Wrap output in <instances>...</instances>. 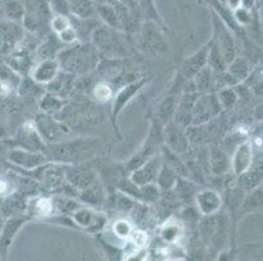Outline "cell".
<instances>
[{"label": "cell", "mask_w": 263, "mask_h": 261, "mask_svg": "<svg viewBox=\"0 0 263 261\" xmlns=\"http://www.w3.org/2000/svg\"><path fill=\"white\" fill-rule=\"evenodd\" d=\"M104 152V143L96 137H83L75 140L50 144L46 155L51 162L62 165H80L89 162Z\"/></svg>", "instance_id": "obj_1"}, {"label": "cell", "mask_w": 263, "mask_h": 261, "mask_svg": "<svg viewBox=\"0 0 263 261\" xmlns=\"http://www.w3.org/2000/svg\"><path fill=\"white\" fill-rule=\"evenodd\" d=\"M57 59L62 71L75 77H84L97 68L101 54L92 42H75L64 46Z\"/></svg>", "instance_id": "obj_2"}, {"label": "cell", "mask_w": 263, "mask_h": 261, "mask_svg": "<svg viewBox=\"0 0 263 261\" xmlns=\"http://www.w3.org/2000/svg\"><path fill=\"white\" fill-rule=\"evenodd\" d=\"M128 35L130 34L127 33L111 29L101 23L95 29L90 42L99 49L100 54L106 56V59H122L127 56L130 51Z\"/></svg>", "instance_id": "obj_3"}, {"label": "cell", "mask_w": 263, "mask_h": 261, "mask_svg": "<svg viewBox=\"0 0 263 261\" xmlns=\"http://www.w3.org/2000/svg\"><path fill=\"white\" fill-rule=\"evenodd\" d=\"M23 25L25 30L34 35H46L50 30L52 11L47 0H26Z\"/></svg>", "instance_id": "obj_4"}, {"label": "cell", "mask_w": 263, "mask_h": 261, "mask_svg": "<svg viewBox=\"0 0 263 261\" xmlns=\"http://www.w3.org/2000/svg\"><path fill=\"white\" fill-rule=\"evenodd\" d=\"M161 26L155 21H142L136 32L138 46L144 54L161 55L169 51V43L164 37Z\"/></svg>", "instance_id": "obj_5"}, {"label": "cell", "mask_w": 263, "mask_h": 261, "mask_svg": "<svg viewBox=\"0 0 263 261\" xmlns=\"http://www.w3.org/2000/svg\"><path fill=\"white\" fill-rule=\"evenodd\" d=\"M212 12L211 24H212V37L211 42L221 56L224 57L227 66L237 56V46H236V39L233 37L232 29L221 20L219 14L215 11Z\"/></svg>", "instance_id": "obj_6"}, {"label": "cell", "mask_w": 263, "mask_h": 261, "mask_svg": "<svg viewBox=\"0 0 263 261\" xmlns=\"http://www.w3.org/2000/svg\"><path fill=\"white\" fill-rule=\"evenodd\" d=\"M223 111L217 101L216 93H204L199 94L194 102L193 110H191V124L190 126H200L207 124L211 121L216 119Z\"/></svg>", "instance_id": "obj_7"}, {"label": "cell", "mask_w": 263, "mask_h": 261, "mask_svg": "<svg viewBox=\"0 0 263 261\" xmlns=\"http://www.w3.org/2000/svg\"><path fill=\"white\" fill-rule=\"evenodd\" d=\"M34 124L46 145L63 141L67 136L70 135V129L63 122L55 118V115L46 114L44 111L40 112L35 116Z\"/></svg>", "instance_id": "obj_8"}, {"label": "cell", "mask_w": 263, "mask_h": 261, "mask_svg": "<svg viewBox=\"0 0 263 261\" xmlns=\"http://www.w3.org/2000/svg\"><path fill=\"white\" fill-rule=\"evenodd\" d=\"M25 28L23 23L12 21L9 18L0 20V55L8 56L25 38Z\"/></svg>", "instance_id": "obj_9"}, {"label": "cell", "mask_w": 263, "mask_h": 261, "mask_svg": "<svg viewBox=\"0 0 263 261\" xmlns=\"http://www.w3.org/2000/svg\"><path fill=\"white\" fill-rule=\"evenodd\" d=\"M149 83V78L148 77H140L135 81H131V83L126 84V85L121 86V89L114 94L113 99H111V122L113 124H117L119 115L122 114V111L124 110V107L127 106L131 102L134 97L139 94L144 86Z\"/></svg>", "instance_id": "obj_10"}, {"label": "cell", "mask_w": 263, "mask_h": 261, "mask_svg": "<svg viewBox=\"0 0 263 261\" xmlns=\"http://www.w3.org/2000/svg\"><path fill=\"white\" fill-rule=\"evenodd\" d=\"M162 145L179 155L187 154L190 150V140L186 133V128L176 122H169L162 128Z\"/></svg>", "instance_id": "obj_11"}, {"label": "cell", "mask_w": 263, "mask_h": 261, "mask_svg": "<svg viewBox=\"0 0 263 261\" xmlns=\"http://www.w3.org/2000/svg\"><path fill=\"white\" fill-rule=\"evenodd\" d=\"M29 219L30 217L26 213L11 215V217L4 219L3 227L0 231V260L7 258L18 231L25 226V224Z\"/></svg>", "instance_id": "obj_12"}, {"label": "cell", "mask_w": 263, "mask_h": 261, "mask_svg": "<svg viewBox=\"0 0 263 261\" xmlns=\"http://www.w3.org/2000/svg\"><path fill=\"white\" fill-rule=\"evenodd\" d=\"M63 166L66 182L79 192L87 190L100 182L99 174L90 167L84 166V164L63 165Z\"/></svg>", "instance_id": "obj_13"}, {"label": "cell", "mask_w": 263, "mask_h": 261, "mask_svg": "<svg viewBox=\"0 0 263 261\" xmlns=\"http://www.w3.org/2000/svg\"><path fill=\"white\" fill-rule=\"evenodd\" d=\"M71 219L75 226L87 230L88 233L99 234L106 226V215L101 212H97L90 207H80L71 214Z\"/></svg>", "instance_id": "obj_14"}, {"label": "cell", "mask_w": 263, "mask_h": 261, "mask_svg": "<svg viewBox=\"0 0 263 261\" xmlns=\"http://www.w3.org/2000/svg\"><path fill=\"white\" fill-rule=\"evenodd\" d=\"M12 145L15 148H21L26 150H34V152L46 153V143L41 137L40 132L37 131L34 122H28L24 124L12 140Z\"/></svg>", "instance_id": "obj_15"}, {"label": "cell", "mask_w": 263, "mask_h": 261, "mask_svg": "<svg viewBox=\"0 0 263 261\" xmlns=\"http://www.w3.org/2000/svg\"><path fill=\"white\" fill-rule=\"evenodd\" d=\"M161 152V150H160ZM162 166L161 153H157L154 157H151L148 161L136 167L135 170L128 174L131 180L138 186H144V184L156 183V179L159 176V172Z\"/></svg>", "instance_id": "obj_16"}, {"label": "cell", "mask_w": 263, "mask_h": 261, "mask_svg": "<svg viewBox=\"0 0 263 261\" xmlns=\"http://www.w3.org/2000/svg\"><path fill=\"white\" fill-rule=\"evenodd\" d=\"M8 159L18 169L23 170H34L47 162H51L47 158L46 153L21 149V148H13L9 152Z\"/></svg>", "instance_id": "obj_17"}, {"label": "cell", "mask_w": 263, "mask_h": 261, "mask_svg": "<svg viewBox=\"0 0 263 261\" xmlns=\"http://www.w3.org/2000/svg\"><path fill=\"white\" fill-rule=\"evenodd\" d=\"M223 196L220 195L219 191L212 188L199 190L194 198V204L200 215L216 214L223 208Z\"/></svg>", "instance_id": "obj_18"}, {"label": "cell", "mask_w": 263, "mask_h": 261, "mask_svg": "<svg viewBox=\"0 0 263 261\" xmlns=\"http://www.w3.org/2000/svg\"><path fill=\"white\" fill-rule=\"evenodd\" d=\"M210 49H211V39L205 43V45H203L198 51H195L190 56L183 59L182 64H181V68H179V73H181V76L183 78L190 81L203 67L207 66Z\"/></svg>", "instance_id": "obj_19"}, {"label": "cell", "mask_w": 263, "mask_h": 261, "mask_svg": "<svg viewBox=\"0 0 263 261\" xmlns=\"http://www.w3.org/2000/svg\"><path fill=\"white\" fill-rule=\"evenodd\" d=\"M262 209H263V187L262 184H260V186L254 187V188H252V190L246 191L242 200H241L240 205H238L237 209L234 210L233 214L236 215V219L240 221V219L245 218L246 215L257 213Z\"/></svg>", "instance_id": "obj_20"}, {"label": "cell", "mask_w": 263, "mask_h": 261, "mask_svg": "<svg viewBox=\"0 0 263 261\" xmlns=\"http://www.w3.org/2000/svg\"><path fill=\"white\" fill-rule=\"evenodd\" d=\"M254 161V149L250 141H243L240 145H237L233 155L231 158L232 172L236 178L241 176L243 172L249 170Z\"/></svg>", "instance_id": "obj_21"}, {"label": "cell", "mask_w": 263, "mask_h": 261, "mask_svg": "<svg viewBox=\"0 0 263 261\" xmlns=\"http://www.w3.org/2000/svg\"><path fill=\"white\" fill-rule=\"evenodd\" d=\"M61 72V66L57 57L38 61L30 69V78L40 85H47L51 83Z\"/></svg>", "instance_id": "obj_22"}, {"label": "cell", "mask_w": 263, "mask_h": 261, "mask_svg": "<svg viewBox=\"0 0 263 261\" xmlns=\"http://www.w3.org/2000/svg\"><path fill=\"white\" fill-rule=\"evenodd\" d=\"M209 170L216 176H224L232 171L231 157L220 147L209 148Z\"/></svg>", "instance_id": "obj_23"}, {"label": "cell", "mask_w": 263, "mask_h": 261, "mask_svg": "<svg viewBox=\"0 0 263 261\" xmlns=\"http://www.w3.org/2000/svg\"><path fill=\"white\" fill-rule=\"evenodd\" d=\"M26 214L29 217L46 218L55 214L54 200L51 196H32L28 200L26 205Z\"/></svg>", "instance_id": "obj_24"}, {"label": "cell", "mask_w": 263, "mask_h": 261, "mask_svg": "<svg viewBox=\"0 0 263 261\" xmlns=\"http://www.w3.org/2000/svg\"><path fill=\"white\" fill-rule=\"evenodd\" d=\"M28 200L29 198H26L24 192H16V191H13L11 195L2 198V203H0V214L3 215L4 218H8L11 215L26 213Z\"/></svg>", "instance_id": "obj_25"}, {"label": "cell", "mask_w": 263, "mask_h": 261, "mask_svg": "<svg viewBox=\"0 0 263 261\" xmlns=\"http://www.w3.org/2000/svg\"><path fill=\"white\" fill-rule=\"evenodd\" d=\"M160 236L166 244H178L185 236V226L174 217H168L164 224L160 225Z\"/></svg>", "instance_id": "obj_26"}, {"label": "cell", "mask_w": 263, "mask_h": 261, "mask_svg": "<svg viewBox=\"0 0 263 261\" xmlns=\"http://www.w3.org/2000/svg\"><path fill=\"white\" fill-rule=\"evenodd\" d=\"M178 98H179L178 93L171 92L166 97L162 98L159 104H157L154 116L162 124V126L168 124L169 122L174 121V115H176Z\"/></svg>", "instance_id": "obj_27"}, {"label": "cell", "mask_w": 263, "mask_h": 261, "mask_svg": "<svg viewBox=\"0 0 263 261\" xmlns=\"http://www.w3.org/2000/svg\"><path fill=\"white\" fill-rule=\"evenodd\" d=\"M172 191H173L174 196H176L179 203H182L185 205H190V203H194L195 195L199 191V184L189 178L178 176L176 186H174Z\"/></svg>", "instance_id": "obj_28"}, {"label": "cell", "mask_w": 263, "mask_h": 261, "mask_svg": "<svg viewBox=\"0 0 263 261\" xmlns=\"http://www.w3.org/2000/svg\"><path fill=\"white\" fill-rule=\"evenodd\" d=\"M238 179H240V186L245 191L260 186L263 182V157H254L252 166L249 167L248 171L243 172L242 175L238 176Z\"/></svg>", "instance_id": "obj_29"}, {"label": "cell", "mask_w": 263, "mask_h": 261, "mask_svg": "<svg viewBox=\"0 0 263 261\" xmlns=\"http://www.w3.org/2000/svg\"><path fill=\"white\" fill-rule=\"evenodd\" d=\"M194 88L199 94L216 92V73L210 66H205L191 78Z\"/></svg>", "instance_id": "obj_30"}, {"label": "cell", "mask_w": 263, "mask_h": 261, "mask_svg": "<svg viewBox=\"0 0 263 261\" xmlns=\"http://www.w3.org/2000/svg\"><path fill=\"white\" fill-rule=\"evenodd\" d=\"M75 76L62 71L58 73V76L46 85L47 92L52 94L58 95V97L66 99V97L72 92L73 86H75Z\"/></svg>", "instance_id": "obj_31"}, {"label": "cell", "mask_w": 263, "mask_h": 261, "mask_svg": "<svg viewBox=\"0 0 263 261\" xmlns=\"http://www.w3.org/2000/svg\"><path fill=\"white\" fill-rule=\"evenodd\" d=\"M63 47L64 45L59 41L57 34L45 35V39L38 45L35 50V57H38V61L57 57Z\"/></svg>", "instance_id": "obj_32"}, {"label": "cell", "mask_w": 263, "mask_h": 261, "mask_svg": "<svg viewBox=\"0 0 263 261\" xmlns=\"http://www.w3.org/2000/svg\"><path fill=\"white\" fill-rule=\"evenodd\" d=\"M78 198L81 203L87 204L88 207L99 208L101 205L106 204V192H105L101 182H99V183L89 187L87 190L80 191L78 195Z\"/></svg>", "instance_id": "obj_33"}, {"label": "cell", "mask_w": 263, "mask_h": 261, "mask_svg": "<svg viewBox=\"0 0 263 261\" xmlns=\"http://www.w3.org/2000/svg\"><path fill=\"white\" fill-rule=\"evenodd\" d=\"M70 16L78 18H93L96 16L95 0H68Z\"/></svg>", "instance_id": "obj_34"}, {"label": "cell", "mask_w": 263, "mask_h": 261, "mask_svg": "<svg viewBox=\"0 0 263 261\" xmlns=\"http://www.w3.org/2000/svg\"><path fill=\"white\" fill-rule=\"evenodd\" d=\"M227 71L233 76L238 83H242L246 78H249L250 73H252V67L246 57L243 56H236L231 63L227 66Z\"/></svg>", "instance_id": "obj_35"}, {"label": "cell", "mask_w": 263, "mask_h": 261, "mask_svg": "<svg viewBox=\"0 0 263 261\" xmlns=\"http://www.w3.org/2000/svg\"><path fill=\"white\" fill-rule=\"evenodd\" d=\"M138 4H139V12L142 21H155L162 29L166 30V25L162 21V18L160 17L159 11H157L156 6H155V0H138Z\"/></svg>", "instance_id": "obj_36"}, {"label": "cell", "mask_w": 263, "mask_h": 261, "mask_svg": "<svg viewBox=\"0 0 263 261\" xmlns=\"http://www.w3.org/2000/svg\"><path fill=\"white\" fill-rule=\"evenodd\" d=\"M40 106L41 110L44 112H46V114L58 115L59 112H61V110L66 106V102H64L63 98L47 92L41 97Z\"/></svg>", "instance_id": "obj_37"}, {"label": "cell", "mask_w": 263, "mask_h": 261, "mask_svg": "<svg viewBox=\"0 0 263 261\" xmlns=\"http://www.w3.org/2000/svg\"><path fill=\"white\" fill-rule=\"evenodd\" d=\"M177 179H178V175H177L176 172L162 162L161 170H160L159 176L156 179V184L160 188V191L165 192V191L173 190L177 183Z\"/></svg>", "instance_id": "obj_38"}, {"label": "cell", "mask_w": 263, "mask_h": 261, "mask_svg": "<svg viewBox=\"0 0 263 261\" xmlns=\"http://www.w3.org/2000/svg\"><path fill=\"white\" fill-rule=\"evenodd\" d=\"M161 196V191L157 187L156 183L144 184V186H139V196H138V201L145 205H156L157 201L160 200Z\"/></svg>", "instance_id": "obj_39"}, {"label": "cell", "mask_w": 263, "mask_h": 261, "mask_svg": "<svg viewBox=\"0 0 263 261\" xmlns=\"http://www.w3.org/2000/svg\"><path fill=\"white\" fill-rule=\"evenodd\" d=\"M215 93H216L217 101H219L220 107H221L223 111L233 109L234 105L237 104L238 93L237 90L234 89V86H226V88L216 90Z\"/></svg>", "instance_id": "obj_40"}, {"label": "cell", "mask_w": 263, "mask_h": 261, "mask_svg": "<svg viewBox=\"0 0 263 261\" xmlns=\"http://www.w3.org/2000/svg\"><path fill=\"white\" fill-rule=\"evenodd\" d=\"M109 227L114 233V235L123 242L128 240L131 233H133L134 229H135L134 222L130 221L128 218H123V217H122V218H117Z\"/></svg>", "instance_id": "obj_41"}, {"label": "cell", "mask_w": 263, "mask_h": 261, "mask_svg": "<svg viewBox=\"0 0 263 261\" xmlns=\"http://www.w3.org/2000/svg\"><path fill=\"white\" fill-rule=\"evenodd\" d=\"M93 98H95L97 102H101V104H107V102H111L114 97V89L113 86L110 85L106 81H100V83L96 84L93 86Z\"/></svg>", "instance_id": "obj_42"}, {"label": "cell", "mask_w": 263, "mask_h": 261, "mask_svg": "<svg viewBox=\"0 0 263 261\" xmlns=\"http://www.w3.org/2000/svg\"><path fill=\"white\" fill-rule=\"evenodd\" d=\"M24 11H25V4L21 0H11L4 6V14L6 18H9L12 21L23 23Z\"/></svg>", "instance_id": "obj_43"}, {"label": "cell", "mask_w": 263, "mask_h": 261, "mask_svg": "<svg viewBox=\"0 0 263 261\" xmlns=\"http://www.w3.org/2000/svg\"><path fill=\"white\" fill-rule=\"evenodd\" d=\"M148 243H149V235H148L147 230L142 229V227H138V229L135 227L127 240V244H130L135 250L147 248Z\"/></svg>", "instance_id": "obj_44"}, {"label": "cell", "mask_w": 263, "mask_h": 261, "mask_svg": "<svg viewBox=\"0 0 263 261\" xmlns=\"http://www.w3.org/2000/svg\"><path fill=\"white\" fill-rule=\"evenodd\" d=\"M72 25L70 14H52L51 21H50V30L54 34H59L67 28Z\"/></svg>", "instance_id": "obj_45"}, {"label": "cell", "mask_w": 263, "mask_h": 261, "mask_svg": "<svg viewBox=\"0 0 263 261\" xmlns=\"http://www.w3.org/2000/svg\"><path fill=\"white\" fill-rule=\"evenodd\" d=\"M233 18L238 26H249L252 24V9L238 7L233 11Z\"/></svg>", "instance_id": "obj_46"}, {"label": "cell", "mask_w": 263, "mask_h": 261, "mask_svg": "<svg viewBox=\"0 0 263 261\" xmlns=\"http://www.w3.org/2000/svg\"><path fill=\"white\" fill-rule=\"evenodd\" d=\"M58 35L59 41L63 43L64 46H68V45H72V43L79 42V37H78V33H76V29L73 28L72 25L70 28H67L66 30H63L62 33H59Z\"/></svg>", "instance_id": "obj_47"}, {"label": "cell", "mask_w": 263, "mask_h": 261, "mask_svg": "<svg viewBox=\"0 0 263 261\" xmlns=\"http://www.w3.org/2000/svg\"><path fill=\"white\" fill-rule=\"evenodd\" d=\"M47 3L54 14H70L68 0H49Z\"/></svg>", "instance_id": "obj_48"}, {"label": "cell", "mask_w": 263, "mask_h": 261, "mask_svg": "<svg viewBox=\"0 0 263 261\" xmlns=\"http://www.w3.org/2000/svg\"><path fill=\"white\" fill-rule=\"evenodd\" d=\"M13 184L9 179L0 178V198L7 197L8 195H11L13 192Z\"/></svg>", "instance_id": "obj_49"}, {"label": "cell", "mask_w": 263, "mask_h": 261, "mask_svg": "<svg viewBox=\"0 0 263 261\" xmlns=\"http://www.w3.org/2000/svg\"><path fill=\"white\" fill-rule=\"evenodd\" d=\"M252 90L257 97L263 98V81H258V83L253 84Z\"/></svg>", "instance_id": "obj_50"}, {"label": "cell", "mask_w": 263, "mask_h": 261, "mask_svg": "<svg viewBox=\"0 0 263 261\" xmlns=\"http://www.w3.org/2000/svg\"><path fill=\"white\" fill-rule=\"evenodd\" d=\"M254 118L257 121H263V104L255 107L254 110Z\"/></svg>", "instance_id": "obj_51"}, {"label": "cell", "mask_w": 263, "mask_h": 261, "mask_svg": "<svg viewBox=\"0 0 263 261\" xmlns=\"http://www.w3.org/2000/svg\"><path fill=\"white\" fill-rule=\"evenodd\" d=\"M257 3V0H241V7L243 8H248V9H252L253 7L255 6Z\"/></svg>", "instance_id": "obj_52"}, {"label": "cell", "mask_w": 263, "mask_h": 261, "mask_svg": "<svg viewBox=\"0 0 263 261\" xmlns=\"http://www.w3.org/2000/svg\"><path fill=\"white\" fill-rule=\"evenodd\" d=\"M4 217L2 214H0V231H2V227H3V224H4Z\"/></svg>", "instance_id": "obj_53"}, {"label": "cell", "mask_w": 263, "mask_h": 261, "mask_svg": "<svg viewBox=\"0 0 263 261\" xmlns=\"http://www.w3.org/2000/svg\"><path fill=\"white\" fill-rule=\"evenodd\" d=\"M0 203H2V198H0Z\"/></svg>", "instance_id": "obj_54"}, {"label": "cell", "mask_w": 263, "mask_h": 261, "mask_svg": "<svg viewBox=\"0 0 263 261\" xmlns=\"http://www.w3.org/2000/svg\"><path fill=\"white\" fill-rule=\"evenodd\" d=\"M262 187H263V182H262Z\"/></svg>", "instance_id": "obj_55"}]
</instances>
